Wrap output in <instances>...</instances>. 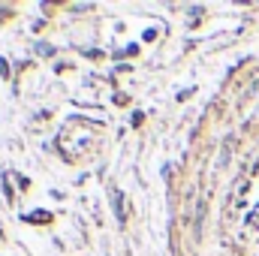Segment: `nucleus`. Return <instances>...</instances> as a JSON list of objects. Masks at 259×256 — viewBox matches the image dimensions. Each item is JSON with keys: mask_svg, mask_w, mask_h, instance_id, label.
Listing matches in <instances>:
<instances>
[{"mask_svg": "<svg viewBox=\"0 0 259 256\" xmlns=\"http://www.w3.org/2000/svg\"><path fill=\"white\" fill-rule=\"evenodd\" d=\"M112 202H115V214H118V220L124 223V196H121V190H112Z\"/></svg>", "mask_w": 259, "mask_h": 256, "instance_id": "1", "label": "nucleus"}, {"mask_svg": "<svg viewBox=\"0 0 259 256\" xmlns=\"http://www.w3.org/2000/svg\"><path fill=\"white\" fill-rule=\"evenodd\" d=\"M27 220H39V223H46V220H49V214H30Z\"/></svg>", "mask_w": 259, "mask_h": 256, "instance_id": "3", "label": "nucleus"}, {"mask_svg": "<svg viewBox=\"0 0 259 256\" xmlns=\"http://www.w3.org/2000/svg\"><path fill=\"white\" fill-rule=\"evenodd\" d=\"M0 75H3V78H9V64H6L3 58H0Z\"/></svg>", "mask_w": 259, "mask_h": 256, "instance_id": "2", "label": "nucleus"}]
</instances>
